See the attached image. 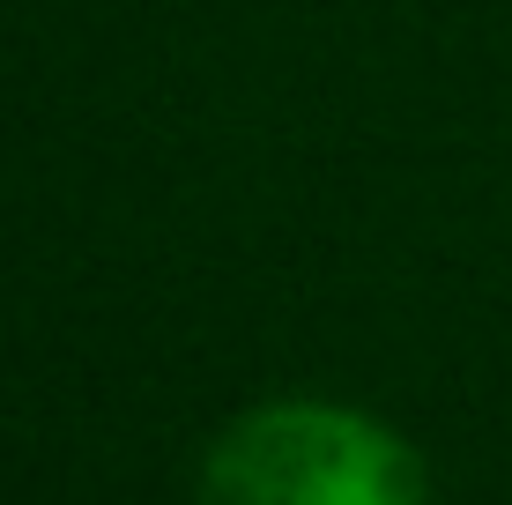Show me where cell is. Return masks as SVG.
Here are the masks:
<instances>
[{
	"label": "cell",
	"mask_w": 512,
	"mask_h": 505,
	"mask_svg": "<svg viewBox=\"0 0 512 505\" xmlns=\"http://www.w3.org/2000/svg\"><path fill=\"white\" fill-rule=\"evenodd\" d=\"M201 505H423V468L364 416L282 402L216 439Z\"/></svg>",
	"instance_id": "1"
}]
</instances>
